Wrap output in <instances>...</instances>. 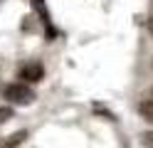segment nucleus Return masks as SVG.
Instances as JSON below:
<instances>
[{"mask_svg":"<svg viewBox=\"0 0 153 148\" xmlns=\"http://www.w3.org/2000/svg\"><path fill=\"white\" fill-rule=\"evenodd\" d=\"M27 138V131H17V133H13V136H7V141H5V146L7 148H13V146H20L22 141Z\"/></svg>","mask_w":153,"mask_h":148,"instance_id":"4","label":"nucleus"},{"mask_svg":"<svg viewBox=\"0 0 153 148\" xmlns=\"http://www.w3.org/2000/svg\"><path fill=\"white\" fill-rule=\"evenodd\" d=\"M3 96L7 99V104H15V106H27V104L35 101V91L27 84H22V82L7 84L3 89Z\"/></svg>","mask_w":153,"mask_h":148,"instance_id":"1","label":"nucleus"},{"mask_svg":"<svg viewBox=\"0 0 153 148\" xmlns=\"http://www.w3.org/2000/svg\"><path fill=\"white\" fill-rule=\"evenodd\" d=\"M35 7L42 13V17H47V15H45V0H35Z\"/></svg>","mask_w":153,"mask_h":148,"instance_id":"7","label":"nucleus"},{"mask_svg":"<svg viewBox=\"0 0 153 148\" xmlns=\"http://www.w3.org/2000/svg\"><path fill=\"white\" fill-rule=\"evenodd\" d=\"M7 118H13V106H0V123H5Z\"/></svg>","mask_w":153,"mask_h":148,"instance_id":"5","label":"nucleus"},{"mask_svg":"<svg viewBox=\"0 0 153 148\" xmlns=\"http://www.w3.org/2000/svg\"><path fill=\"white\" fill-rule=\"evenodd\" d=\"M141 138H143V146L146 148H153V131H146Z\"/></svg>","mask_w":153,"mask_h":148,"instance_id":"6","label":"nucleus"},{"mask_svg":"<svg viewBox=\"0 0 153 148\" xmlns=\"http://www.w3.org/2000/svg\"><path fill=\"white\" fill-rule=\"evenodd\" d=\"M138 114L146 118V121L153 123V99H143V101L138 104Z\"/></svg>","mask_w":153,"mask_h":148,"instance_id":"3","label":"nucleus"},{"mask_svg":"<svg viewBox=\"0 0 153 148\" xmlns=\"http://www.w3.org/2000/svg\"><path fill=\"white\" fill-rule=\"evenodd\" d=\"M42 77H45V69H42L40 62H30V64H25L20 69V79H25V82H30V84L42 82Z\"/></svg>","mask_w":153,"mask_h":148,"instance_id":"2","label":"nucleus"},{"mask_svg":"<svg viewBox=\"0 0 153 148\" xmlns=\"http://www.w3.org/2000/svg\"><path fill=\"white\" fill-rule=\"evenodd\" d=\"M146 27H148V32H151V35H153V15H151V17H148V22H146Z\"/></svg>","mask_w":153,"mask_h":148,"instance_id":"8","label":"nucleus"}]
</instances>
